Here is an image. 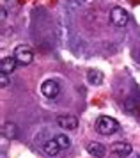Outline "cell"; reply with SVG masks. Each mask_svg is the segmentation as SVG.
I'll list each match as a JSON object with an SVG mask.
<instances>
[{
	"label": "cell",
	"mask_w": 140,
	"mask_h": 158,
	"mask_svg": "<svg viewBox=\"0 0 140 158\" xmlns=\"http://www.w3.org/2000/svg\"><path fill=\"white\" fill-rule=\"evenodd\" d=\"M96 130L101 135H113L119 130V123L110 115H99L96 121Z\"/></svg>",
	"instance_id": "cell-1"
},
{
	"label": "cell",
	"mask_w": 140,
	"mask_h": 158,
	"mask_svg": "<svg viewBox=\"0 0 140 158\" xmlns=\"http://www.w3.org/2000/svg\"><path fill=\"white\" fill-rule=\"evenodd\" d=\"M13 57L18 60L20 66H28L32 60H34V52L30 50V48H27V46H23V44H20V46L14 48Z\"/></svg>",
	"instance_id": "cell-2"
},
{
	"label": "cell",
	"mask_w": 140,
	"mask_h": 158,
	"mask_svg": "<svg viewBox=\"0 0 140 158\" xmlns=\"http://www.w3.org/2000/svg\"><path fill=\"white\" fill-rule=\"evenodd\" d=\"M41 93H43V96L53 100V98H57V96L60 94V84H59L57 80H53V78L44 80V82L41 84Z\"/></svg>",
	"instance_id": "cell-3"
},
{
	"label": "cell",
	"mask_w": 140,
	"mask_h": 158,
	"mask_svg": "<svg viewBox=\"0 0 140 158\" xmlns=\"http://www.w3.org/2000/svg\"><path fill=\"white\" fill-rule=\"evenodd\" d=\"M128 20H130V16H128V13L122 7H112V11H110V22L115 27H124L128 23Z\"/></svg>",
	"instance_id": "cell-4"
},
{
	"label": "cell",
	"mask_w": 140,
	"mask_h": 158,
	"mask_svg": "<svg viewBox=\"0 0 140 158\" xmlns=\"http://www.w3.org/2000/svg\"><path fill=\"white\" fill-rule=\"evenodd\" d=\"M57 124L62 130H76L78 128V119H76V115L62 114V115L57 117Z\"/></svg>",
	"instance_id": "cell-5"
},
{
	"label": "cell",
	"mask_w": 140,
	"mask_h": 158,
	"mask_svg": "<svg viewBox=\"0 0 140 158\" xmlns=\"http://www.w3.org/2000/svg\"><path fill=\"white\" fill-rule=\"evenodd\" d=\"M41 149L44 151V155H48V156H57L59 151H62L60 149V146L57 144L55 137H53V139H48V140H44V142L41 144Z\"/></svg>",
	"instance_id": "cell-6"
},
{
	"label": "cell",
	"mask_w": 140,
	"mask_h": 158,
	"mask_svg": "<svg viewBox=\"0 0 140 158\" xmlns=\"http://www.w3.org/2000/svg\"><path fill=\"white\" fill-rule=\"evenodd\" d=\"M131 151H133V146L128 144V142H115L112 146V153L113 155H117V156H121V158L131 155Z\"/></svg>",
	"instance_id": "cell-7"
},
{
	"label": "cell",
	"mask_w": 140,
	"mask_h": 158,
	"mask_svg": "<svg viewBox=\"0 0 140 158\" xmlns=\"http://www.w3.org/2000/svg\"><path fill=\"white\" fill-rule=\"evenodd\" d=\"M16 66H18V60L14 57H4L0 60V71L4 73V75H11Z\"/></svg>",
	"instance_id": "cell-8"
},
{
	"label": "cell",
	"mask_w": 140,
	"mask_h": 158,
	"mask_svg": "<svg viewBox=\"0 0 140 158\" xmlns=\"http://www.w3.org/2000/svg\"><path fill=\"white\" fill-rule=\"evenodd\" d=\"M87 151H89L94 158H105V155H106V148L101 142H91V144H87Z\"/></svg>",
	"instance_id": "cell-9"
},
{
	"label": "cell",
	"mask_w": 140,
	"mask_h": 158,
	"mask_svg": "<svg viewBox=\"0 0 140 158\" xmlns=\"http://www.w3.org/2000/svg\"><path fill=\"white\" fill-rule=\"evenodd\" d=\"M2 135L9 139V140H13L18 137V126L14 124V123H6L4 126H2Z\"/></svg>",
	"instance_id": "cell-10"
},
{
	"label": "cell",
	"mask_w": 140,
	"mask_h": 158,
	"mask_svg": "<svg viewBox=\"0 0 140 158\" xmlns=\"http://www.w3.org/2000/svg\"><path fill=\"white\" fill-rule=\"evenodd\" d=\"M87 82L92 85H99L103 82V73L98 71V69H89L87 71Z\"/></svg>",
	"instance_id": "cell-11"
},
{
	"label": "cell",
	"mask_w": 140,
	"mask_h": 158,
	"mask_svg": "<svg viewBox=\"0 0 140 158\" xmlns=\"http://www.w3.org/2000/svg\"><path fill=\"white\" fill-rule=\"evenodd\" d=\"M55 140H57V144L60 146V149H68L71 146V139L66 133H59V135H55Z\"/></svg>",
	"instance_id": "cell-12"
},
{
	"label": "cell",
	"mask_w": 140,
	"mask_h": 158,
	"mask_svg": "<svg viewBox=\"0 0 140 158\" xmlns=\"http://www.w3.org/2000/svg\"><path fill=\"white\" fill-rule=\"evenodd\" d=\"M9 82H11V80H9V75L0 73V87H2V89H7V87H9Z\"/></svg>",
	"instance_id": "cell-13"
}]
</instances>
